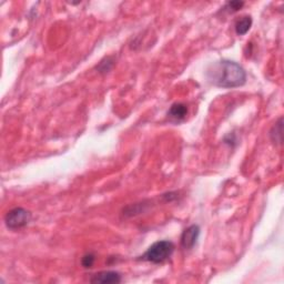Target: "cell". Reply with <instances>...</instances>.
Listing matches in <instances>:
<instances>
[{"mask_svg":"<svg viewBox=\"0 0 284 284\" xmlns=\"http://www.w3.org/2000/svg\"><path fill=\"white\" fill-rule=\"evenodd\" d=\"M187 114H188L187 106L180 104V102H176V104L172 105L170 110L168 111L169 118L174 121H182L185 117H187Z\"/></svg>","mask_w":284,"mask_h":284,"instance_id":"6","label":"cell"},{"mask_svg":"<svg viewBox=\"0 0 284 284\" xmlns=\"http://www.w3.org/2000/svg\"><path fill=\"white\" fill-rule=\"evenodd\" d=\"M251 26H252V18H251L250 16H244V17L240 18V19L235 22V26H234L236 35H239V36L245 35L246 32L250 30Z\"/></svg>","mask_w":284,"mask_h":284,"instance_id":"7","label":"cell"},{"mask_svg":"<svg viewBox=\"0 0 284 284\" xmlns=\"http://www.w3.org/2000/svg\"><path fill=\"white\" fill-rule=\"evenodd\" d=\"M95 261H96V257L94 253H87L86 255H83L81 263L83 265V268L89 269V268H92V265L95 264Z\"/></svg>","mask_w":284,"mask_h":284,"instance_id":"9","label":"cell"},{"mask_svg":"<svg viewBox=\"0 0 284 284\" xmlns=\"http://www.w3.org/2000/svg\"><path fill=\"white\" fill-rule=\"evenodd\" d=\"M174 252V244L171 241H158L153 243L144 253L141 260L148 261V262L159 264L164 263L165 261L169 260L171 255Z\"/></svg>","mask_w":284,"mask_h":284,"instance_id":"2","label":"cell"},{"mask_svg":"<svg viewBox=\"0 0 284 284\" xmlns=\"http://www.w3.org/2000/svg\"><path fill=\"white\" fill-rule=\"evenodd\" d=\"M121 276L120 273L115 271H102L95 274L91 278V283H102V284H114V283H120Z\"/></svg>","mask_w":284,"mask_h":284,"instance_id":"5","label":"cell"},{"mask_svg":"<svg viewBox=\"0 0 284 284\" xmlns=\"http://www.w3.org/2000/svg\"><path fill=\"white\" fill-rule=\"evenodd\" d=\"M208 79L214 86L220 88H236L243 86L246 73L239 63L230 60H221L208 69Z\"/></svg>","mask_w":284,"mask_h":284,"instance_id":"1","label":"cell"},{"mask_svg":"<svg viewBox=\"0 0 284 284\" xmlns=\"http://www.w3.org/2000/svg\"><path fill=\"white\" fill-rule=\"evenodd\" d=\"M31 220L30 211L26 210L24 208H15L8 211L4 217V223L11 230L21 229L26 227Z\"/></svg>","mask_w":284,"mask_h":284,"instance_id":"3","label":"cell"},{"mask_svg":"<svg viewBox=\"0 0 284 284\" xmlns=\"http://www.w3.org/2000/svg\"><path fill=\"white\" fill-rule=\"evenodd\" d=\"M270 136H271V139L274 143H281L282 141V118L279 119L278 122L273 125Z\"/></svg>","mask_w":284,"mask_h":284,"instance_id":"8","label":"cell"},{"mask_svg":"<svg viewBox=\"0 0 284 284\" xmlns=\"http://www.w3.org/2000/svg\"><path fill=\"white\" fill-rule=\"evenodd\" d=\"M244 2L243 1H231V2H227V6L225 7L226 10H229L231 12H234L237 11L239 9L243 6Z\"/></svg>","mask_w":284,"mask_h":284,"instance_id":"10","label":"cell"},{"mask_svg":"<svg viewBox=\"0 0 284 284\" xmlns=\"http://www.w3.org/2000/svg\"><path fill=\"white\" fill-rule=\"evenodd\" d=\"M200 235V227L197 225H192L187 227L181 235V246L184 250H191L197 244Z\"/></svg>","mask_w":284,"mask_h":284,"instance_id":"4","label":"cell"}]
</instances>
